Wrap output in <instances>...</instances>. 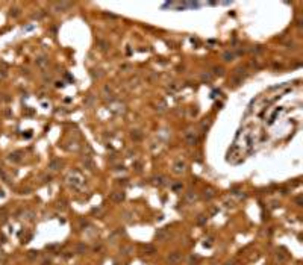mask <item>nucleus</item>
Returning <instances> with one entry per match:
<instances>
[{
  "label": "nucleus",
  "mask_w": 303,
  "mask_h": 265,
  "mask_svg": "<svg viewBox=\"0 0 303 265\" xmlns=\"http://www.w3.org/2000/svg\"><path fill=\"white\" fill-rule=\"evenodd\" d=\"M109 198H111L114 203H120L121 200H124V192H121V191H114V192H111Z\"/></svg>",
  "instance_id": "obj_1"
},
{
  "label": "nucleus",
  "mask_w": 303,
  "mask_h": 265,
  "mask_svg": "<svg viewBox=\"0 0 303 265\" xmlns=\"http://www.w3.org/2000/svg\"><path fill=\"white\" fill-rule=\"evenodd\" d=\"M173 168H174V173L176 174H180V173H183V171H185V168H187V164L183 162V161H176L174 162V165H173Z\"/></svg>",
  "instance_id": "obj_2"
},
{
  "label": "nucleus",
  "mask_w": 303,
  "mask_h": 265,
  "mask_svg": "<svg viewBox=\"0 0 303 265\" xmlns=\"http://www.w3.org/2000/svg\"><path fill=\"white\" fill-rule=\"evenodd\" d=\"M167 259H168L170 264H173V265H174V264H177V262L180 261V253H177V251H173V253H170V255H168Z\"/></svg>",
  "instance_id": "obj_3"
},
{
  "label": "nucleus",
  "mask_w": 303,
  "mask_h": 265,
  "mask_svg": "<svg viewBox=\"0 0 303 265\" xmlns=\"http://www.w3.org/2000/svg\"><path fill=\"white\" fill-rule=\"evenodd\" d=\"M167 236H168V230H167V229H161L159 232L156 233V240H158V241H164Z\"/></svg>",
  "instance_id": "obj_4"
},
{
  "label": "nucleus",
  "mask_w": 303,
  "mask_h": 265,
  "mask_svg": "<svg viewBox=\"0 0 303 265\" xmlns=\"http://www.w3.org/2000/svg\"><path fill=\"white\" fill-rule=\"evenodd\" d=\"M142 250L146 251L147 255H153V253H156V247H155V245H152V244L144 245V247H142Z\"/></svg>",
  "instance_id": "obj_5"
},
{
  "label": "nucleus",
  "mask_w": 303,
  "mask_h": 265,
  "mask_svg": "<svg viewBox=\"0 0 303 265\" xmlns=\"http://www.w3.org/2000/svg\"><path fill=\"white\" fill-rule=\"evenodd\" d=\"M187 142L190 144V145H194L195 142H197V136L195 135H193V134H187Z\"/></svg>",
  "instance_id": "obj_6"
},
{
  "label": "nucleus",
  "mask_w": 303,
  "mask_h": 265,
  "mask_svg": "<svg viewBox=\"0 0 303 265\" xmlns=\"http://www.w3.org/2000/svg\"><path fill=\"white\" fill-rule=\"evenodd\" d=\"M76 251H77V253H81V255L85 253V251H86V245L85 244H77L76 245Z\"/></svg>",
  "instance_id": "obj_7"
},
{
  "label": "nucleus",
  "mask_w": 303,
  "mask_h": 265,
  "mask_svg": "<svg viewBox=\"0 0 303 265\" xmlns=\"http://www.w3.org/2000/svg\"><path fill=\"white\" fill-rule=\"evenodd\" d=\"M199 261H200V258H199V256H193V255H191V256H190V259H188V264H190V265H195Z\"/></svg>",
  "instance_id": "obj_8"
},
{
  "label": "nucleus",
  "mask_w": 303,
  "mask_h": 265,
  "mask_svg": "<svg viewBox=\"0 0 303 265\" xmlns=\"http://www.w3.org/2000/svg\"><path fill=\"white\" fill-rule=\"evenodd\" d=\"M203 195H205V198H208V200H209V198H212V197H214V192L211 191V189H208V191H205Z\"/></svg>",
  "instance_id": "obj_9"
},
{
  "label": "nucleus",
  "mask_w": 303,
  "mask_h": 265,
  "mask_svg": "<svg viewBox=\"0 0 303 265\" xmlns=\"http://www.w3.org/2000/svg\"><path fill=\"white\" fill-rule=\"evenodd\" d=\"M223 58H225V61H232V59H233V55L227 52V53H225V56H223Z\"/></svg>",
  "instance_id": "obj_10"
},
{
  "label": "nucleus",
  "mask_w": 303,
  "mask_h": 265,
  "mask_svg": "<svg viewBox=\"0 0 303 265\" xmlns=\"http://www.w3.org/2000/svg\"><path fill=\"white\" fill-rule=\"evenodd\" d=\"M187 200H188V202H193V200H195V194H193V192H188V194H187Z\"/></svg>",
  "instance_id": "obj_11"
},
{
  "label": "nucleus",
  "mask_w": 303,
  "mask_h": 265,
  "mask_svg": "<svg viewBox=\"0 0 303 265\" xmlns=\"http://www.w3.org/2000/svg\"><path fill=\"white\" fill-rule=\"evenodd\" d=\"M205 221H206V217H205V215H200L199 218H197V223H199V224H203Z\"/></svg>",
  "instance_id": "obj_12"
},
{
  "label": "nucleus",
  "mask_w": 303,
  "mask_h": 265,
  "mask_svg": "<svg viewBox=\"0 0 303 265\" xmlns=\"http://www.w3.org/2000/svg\"><path fill=\"white\" fill-rule=\"evenodd\" d=\"M132 138L140 139V138H141V134H138V130H135V132H132Z\"/></svg>",
  "instance_id": "obj_13"
},
{
  "label": "nucleus",
  "mask_w": 303,
  "mask_h": 265,
  "mask_svg": "<svg viewBox=\"0 0 303 265\" xmlns=\"http://www.w3.org/2000/svg\"><path fill=\"white\" fill-rule=\"evenodd\" d=\"M226 265H235V264H233V262H229V264H226Z\"/></svg>",
  "instance_id": "obj_14"
}]
</instances>
